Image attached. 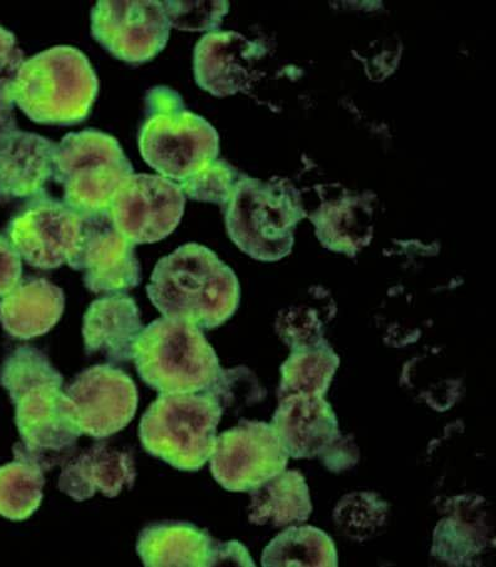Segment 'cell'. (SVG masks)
I'll return each instance as SVG.
<instances>
[{"label": "cell", "mask_w": 496, "mask_h": 567, "mask_svg": "<svg viewBox=\"0 0 496 567\" xmlns=\"http://www.w3.org/2000/svg\"><path fill=\"white\" fill-rule=\"evenodd\" d=\"M312 512V499L302 473L285 470L251 491L248 519L256 525L279 528L304 523Z\"/></svg>", "instance_id": "7402d4cb"}, {"label": "cell", "mask_w": 496, "mask_h": 567, "mask_svg": "<svg viewBox=\"0 0 496 567\" xmlns=\"http://www.w3.org/2000/svg\"><path fill=\"white\" fill-rule=\"evenodd\" d=\"M221 417L213 394H159L141 420L142 446L174 468L199 471L214 453Z\"/></svg>", "instance_id": "8992f818"}, {"label": "cell", "mask_w": 496, "mask_h": 567, "mask_svg": "<svg viewBox=\"0 0 496 567\" xmlns=\"http://www.w3.org/2000/svg\"><path fill=\"white\" fill-rule=\"evenodd\" d=\"M262 566H338L334 542L314 527L291 525L266 546Z\"/></svg>", "instance_id": "603a6c76"}, {"label": "cell", "mask_w": 496, "mask_h": 567, "mask_svg": "<svg viewBox=\"0 0 496 567\" xmlns=\"http://www.w3.org/2000/svg\"><path fill=\"white\" fill-rule=\"evenodd\" d=\"M339 359L329 347L298 348L282 368L279 396L308 394L324 396L332 383Z\"/></svg>", "instance_id": "d4e9b609"}, {"label": "cell", "mask_w": 496, "mask_h": 567, "mask_svg": "<svg viewBox=\"0 0 496 567\" xmlns=\"http://www.w3.org/2000/svg\"><path fill=\"white\" fill-rule=\"evenodd\" d=\"M216 542L208 532L184 522H162L144 528L137 553L144 566H214Z\"/></svg>", "instance_id": "44dd1931"}, {"label": "cell", "mask_w": 496, "mask_h": 567, "mask_svg": "<svg viewBox=\"0 0 496 567\" xmlns=\"http://www.w3.org/2000/svg\"><path fill=\"white\" fill-rule=\"evenodd\" d=\"M99 89L89 58L74 47L59 45L24 61L12 97L39 125L70 127L89 117Z\"/></svg>", "instance_id": "3957f363"}, {"label": "cell", "mask_w": 496, "mask_h": 567, "mask_svg": "<svg viewBox=\"0 0 496 567\" xmlns=\"http://www.w3.org/2000/svg\"><path fill=\"white\" fill-rule=\"evenodd\" d=\"M65 293L46 278L28 277L0 301V324L13 338L28 340L44 336L60 321Z\"/></svg>", "instance_id": "ffe728a7"}, {"label": "cell", "mask_w": 496, "mask_h": 567, "mask_svg": "<svg viewBox=\"0 0 496 567\" xmlns=\"http://www.w3.org/2000/svg\"><path fill=\"white\" fill-rule=\"evenodd\" d=\"M136 477L132 453L99 442L62 468L59 489L76 502L91 499L97 492L116 498L124 487H133Z\"/></svg>", "instance_id": "d6986e66"}, {"label": "cell", "mask_w": 496, "mask_h": 567, "mask_svg": "<svg viewBox=\"0 0 496 567\" xmlns=\"http://www.w3.org/2000/svg\"><path fill=\"white\" fill-rule=\"evenodd\" d=\"M0 384L16 406L22 442L14 456L49 471L66 461L82 435L74 408L65 394L64 377L48 355L30 346L18 347L0 369Z\"/></svg>", "instance_id": "6da1fadb"}, {"label": "cell", "mask_w": 496, "mask_h": 567, "mask_svg": "<svg viewBox=\"0 0 496 567\" xmlns=\"http://www.w3.org/2000/svg\"><path fill=\"white\" fill-rule=\"evenodd\" d=\"M225 220L231 240L254 259L275 260L292 244L296 218L291 202L261 182L242 178L236 183Z\"/></svg>", "instance_id": "ba28073f"}, {"label": "cell", "mask_w": 496, "mask_h": 567, "mask_svg": "<svg viewBox=\"0 0 496 567\" xmlns=\"http://www.w3.org/2000/svg\"><path fill=\"white\" fill-rule=\"evenodd\" d=\"M78 425L96 440L117 434L136 415L138 390L124 371L106 364L82 370L65 390Z\"/></svg>", "instance_id": "5bb4252c"}, {"label": "cell", "mask_w": 496, "mask_h": 567, "mask_svg": "<svg viewBox=\"0 0 496 567\" xmlns=\"http://www.w3.org/2000/svg\"><path fill=\"white\" fill-rule=\"evenodd\" d=\"M58 144L38 133L8 131L0 136V203L45 194L55 175Z\"/></svg>", "instance_id": "9a60e30c"}, {"label": "cell", "mask_w": 496, "mask_h": 567, "mask_svg": "<svg viewBox=\"0 0 496 567\" xmlns=\"http://www.w3.org/2000/svg\"><path fill=\"white\" fill-rule=\"evenodd\" d=\"M172 28L184 32H214L229 12L227 2H162Z\"/></svg>", "instance_id": "83f0119b"}, {"label": "cell", "mask_w": 496, "mask_h": 567, "mask_svg": "<svg viewBox=\"0 0 496 567\" xmlns=\"http://www.w3.org/2000/svg\"><path fill=\"white\" fill-rule=\"evenodd\" d=\"M235 178L229 164L215 159L179 185L186 199L224 205L231 198Z\"/></svg>", "instance_id": "4316f807"}, {"label": "cell", "mask_w": 496, "mask_h": 567, "mask_svg": "<svg viewBox=\"0 0 496 567\" xmlns=\"http://www.w3.org/2000/svg\"><path fill=\"white\" fill-rule=\"evenodd\" d=\"M141 156L162 177L182 183L217 159L220 138L208 121L185 107L179 92L155 86L146 95Z\"/></svg>", "instance_id": "277c9868"}, {"label": "cell", "mask_w": 496, "mask_h": 567, "mask_svg": "<svg viewBox=\"0 0 496 567\" xmlns=\"http://www.w3.org/2000/svg\"><path fill=\"white\" fill-rule=\"evenodd\" d=\"M186 198L178 183L133 174L108 209L113 226L134 245L167 239L178 228Z\"/></svg>", "instance_id": "4fadbf2b"}, {"label": "cell", "mask_w": 496, "mask_h": 567, "mask_svg": "<svg viewBox=\"0 0 496 567\" xmlns=\"http://www.w3.org/2000/svg\"><path fill=\"white\" fill-rule=\"evenodd\" d=\"M142 331L141 311L132 297L117 293L99 298L90 305L82 326L85 352L105 358L110 365L127 364Z\"/></svg>", "instance_id": "ac0fdd59"}, {"label": "cell", "mask_w": 496, "mask_h": 567, "mask_svg": "<svg viewBox=\"0 0 496 567\" xmlns=\"http://www.w3.org/2000/svg\"><path fill=\"white\" fill-rule=\"evenodd\" d=\"M23 265L8 237L0 234V297H4L22 280Z\"/></svg>", "instance_id": "f546056e"}, {"label": "cell", "mask_w": 496, "mask_h": 567, "mask_svg": "<svg viewBox=\"0 0 496 567\" xmlns=\"http://www.w3.org/2000/svg\"><path fill=\"white\" fill-rule=\"evenodd\" d=\"M55 167L64 202L80 214L107 212L134 174L120 142L96 130L68 133L58 144Z\"/></svg>", "instance_id": "52a82bcc"}, {"label": "cell", "mask_w": 496, "mask_h": 567, "mask_svg": "<svg viewBox=\"0 0 496 567\" xmlns=\"http://www.w3.org/2000/svg\"><path fill=\"white\" fill-rule=\"evenodd\" d=\"M170 24L158 0H100L91 10V34L124 63H149L167 47Z\"/></svg>", "instance_id": "9c48e42d"}, {"label": "cell", "mask_w": 496, "mask_h": 567, "mask_svg": "<svg viewBox=\"0 0 496 567\" xmlns=\"http://www.w3.org/2000/svg\"><path fill=\"white\" fill-rule=\"evenodd\" d=\"M219 565L255 566L245 546L237 542L216 544L214 566Z\"/></svg>", "instance_id": "4dcf8cb0"}, {"label": "cell", "mask_w": 496, "mask_h": 567, "mask_svg": "<svg viewBox=\"0 0 496 567\" xmlns=\"http://www.w3.org/2000/svg\"><path fill=\"white\" fill-rule=\"evenodd\" d=\"M82 233V214L64 200L40 195L9 223L10 244L31 267L55 270L75 254Z\"/></svg>", "instance_id": "7c38bea8"}, {"label": "cell", "mask_w": 496, "mask_h": 567, "mask_svg": "<svg viewBox=\"0 0 496 567\" xmlns=\"http://www.w3.org/2000/svg\"><path fill=\"white\" fill-rule=\"evenodd\" d=\"M147 295L165 318L200 329L223 326L240 305V285L208 247L185 244L155 265Z\"/></svg>", "instance_id": "7a4b0ae2"}, {"label": "cell", "mask_w": 496, "mask_h": 567, "mask_svg": "<svg viewBox=\"0 0 496 567\" xmlns=\"http://www.w3.org/2000/svg\"><path fill=\"white\" fill-rule=\"evenodd\" d=\"M25 59L12 32L0 25V99H12V85Z\"/></svg>", "instance_id": "f1b7e54d"}, {"label": "cell", "mask_w": 496, "mask_h": 567, "mask_svg": "<svg viewBox=\"0 0 496 567\" xmlns=\"http://www.w3.org/2000/svg\"><path fill=\"white\" fill-rule=\"evenodd\" d=\"M389 505L378 494L360 492L349 494L339 502L334 512L337 527L351 539L364 542L384 527Z\"/></svg>", "instance_id": "484cf974"}, {"label": "cell", "mask_w": 496, "mask_h": 567, "mask_svg": "<svg viewBox=\"0 0 496 567\" xmlns=\"http://www.w3.org/2000/svg\"><path fill=\"white\" fill-rule=\"evenodd\" d=\"M257 51L251 41L234 32L204 35L194 49L196 85L215 97H226L250 85Z\"/></svg>", "instance_id": "e0dca14e"}, {"label": "cell", "mask_w": 496, "mask_h": 567, "mask_svg": "<svg viewBox=\"0 0 496 567\" xmlns=\"http://www.w3.org/2000/svg\"><path fill=\"white\" fill-rule=\"evenodd\" d=\"M133 362L144 383L159 394L208 393L224 373L203 329L165 317L143 328Z\"/></svg>", "instance_id": "5b68a950"}, {"label": "cell", "mask_w": 496, "mask_h": 567, "mask_svg": "<svg viewBox=\"0 0 496 567\" xmlns=\"http://www.w3.org/2000/svg\"><path fill=\"white\" fill-rule=\"evenodd\" d=\"M44 473L23 457L0 467V515L13 522L29 519L43 502Z\"/></svg>", "instance_id": "cb8c5ba5"}, {"label": "cell", "mask_w": 496, "mask_h": 567, "mask_svg": "<svg viewBox=\"0 0 496 567\" xmlns=\"http://www.w3.org/2000/svg\"><path fill=\"white\" fill-rule=\"evenodd\" d=\"M288 452L272 425L241 421L216 439L213 477L229 492H251L286 470Z\"/></svg>", "instance_id": "30bf717a"}, {"label": "cell", "mask_w": 496, "mask_h": 567, "mask_svg": "<svg viewBox=\"0 0 496 567\" xmlns=\"http://www.w3.org/2000/svg\"><path fill=\"white\" fill-rule=\"evenodd\" d=\"M68 265L96 295L126 293L142 282L136 245L117 231L108 210L82 214L81 239Z\"/></svg>", "instance_id": "8fae6325"}, {"label": "cell", "mask_w": 496, "mask_h": 567, "mask_svg": "<svg viewBox=\"0 0 496 567\" xmlns=\"http://www.w3.org/2000/svg\"><path fill=\"white\" fill-rule=\"evenodd\" d=\"M272 426L289 457L327 455L339 440L338 421L324 396L296 394L282 398Z\"/></svg>", "instance_id": "2e32d148"}]
</instances>
